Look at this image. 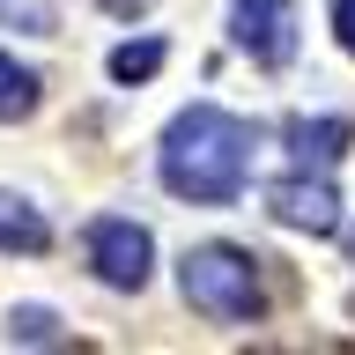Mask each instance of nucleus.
Here are the masks:
<instances>
[{"label":"nucleus","mask_w":355,"mask_h":355,"mask_svg":"<svg viewBox=\"0 0 355 355\" xmlns=\"http://www.w3.org/2000/svg\"><path fill=\"white\" fill-rule=\"evenodd\" d=\"M155 171L178 200L193 207H230L252 178V126L222 104H185L163 126V148H155Z\"/></svg>","instance_id":"nucleus-1"},{"label":"nucleus","mask_w":355,"mask_h":355,"mask_svg":"<svg viewBox=\"0 0 355 355\" xmlns=\"http://www.w3.org/2000/svg\"><path fill=\"white\" fill-rule=\"evenodd\" d=\"M178 288L200 318H222V326H252L266 311V282H259V259L237 252V244H193L178 259Z\"/></svg>","instance_id":"nucleus-2"},{"label":"nucleus","mask_w":355,"mask_h":355,"mask_svg":"<svg viewBox=\"0 0 355 355\" xmlns=\"http://www.w3.org/2000/svg\"><path fill=\"white\" fill-rule=\"evenodd\" d=\"M89 266L104 288H148L155 274V237L126 215H96L89 222Z\"/></svg>","instance_id":"nucleus-3"},{"label":"nucleus","mask_w":355,"mask_h":355,"mask_svg":"<svg viewBox=\"0 0 355 355\" xmlns=\"http://www.w3.org/2000/svg\"><path fill=\"white\" fill-rule=\"evenodd\" d=\"M230 37L252 67L296 60V0H230Z\"/></svg>","instance_id":"nucleus-4"},{"label":"nucleus","mask_w":355,"mask_h":355,"mask_svg":"<svg viewBox=\"0 0 355 355\" xmlns=\"http://www.w3.org/2000/svg\"><path fill=\"white\" fill-rule=\"evenodd\" d=\"M266 215L282 230H304V237H333L340 230V193H333L326 171H288L266 185Z\"/></svg>","instance_id":"nucleus-5"},{"label":"nucleus","mask_w":355,"mask_h":355,"mask_svg":"<svg viewBox=\"0 0 355 355\" xmlns=\"http://www.w3.org/2000/svg\"><path fill=\"white\" fill-rule=\"evenodd\" d=\"M282 141H288V155H296V171H333V163L348 155L355 126L348 119H288Z\"/></svg>","instance_id":"nucleus-6"},{"label":"nucleus","mask_w":355,"mask_h":355,"mask_svg":"<svg viewBox=\"0 0 355 355\" xmlns=\"http://www.w3.org/2000/svg\"><path fill=\"white\" fill-rule=\"evenodd\" d=\"M37 104H44L37 67H22V60H8V52H0V126H22Z\"/></svg>","instance_id":"nucleus-7"},{"label":"nucleus","mask_w":355,"mask_h":355,"mask_svg":"<svg viewBox=\"0 0 355 355\" xmlns=\"http://www.w3.org/2000/svg\"><path fill=\"white\" fill-rule=\"evenodd\" d=\"M44 244H52L44 215L22 193H0V252H44Z\"/></svg>","instance_id":"nucleus-8"},{"label":"nucleus","mask_w":355,"mask_h":355,"mask_svg":"<svg viewBox=\"0 0 355 355\" xmlns=\"http://www.w3.org/2000/svg\"><path fill=\"white\" fill-rule=\"evenodd\" d=\"M67 333H60V318L44 304H15L8 311V348H60Z\"/></svg>","instance_id":"nucleus-9"},{"label":"nucleus","mask_w":355,"mask_h":355,"mask_svg":"<svg viewBox=\"0 0 355 355\" xmlns=\"http://www.w3.org/2000/svg\"><path fill=\"white\" fill-rule=\"evenodd\" d=\"M111 82H148V74H155V67H163V37H133V44H119V52H111Z\"/></svg>","instance_id":"nucleus-10"},{"label":"nucleus","mask_w":355,"mask_h":355,"mask_svg":"<svg viewBox=\"0 0 355 355\" xmlns=\"http://www.w3.org/2000/svg\"><path fill=\"white\" fill-rule=\"evenodd\" d=\"M333 37H340V52L355 60V0H333Z\"/></svg>","instance_id":"nucleus-11"},{"label":"nucleus","mask_w":355,"mask_h":355,"mask_svg":"<svg viewBox=\"0 0 355 355\" xmlns=\"http://www.w3.org/2000/svg\"><path fill=\"white\" fill-rule=\"evenodd\" d=\"M96 8H104V15H119V22H133V15H148L155 0H96Z\"/></svg>","instance_id":"nucleus-12"},{"label":"nucleus","mask_w":355,"mask_h":355,"mask_svg":"<svg viewBox=\"0 0 355 355\" xmlns=\"http://www.w3.org/2000/svg\"><path fill=\"white\" fill-rule=\"evenodd\" d=\"M348 252H355V237H348Z\"/></svg>","instance_id":"nucleus-13"}]
</instances>
